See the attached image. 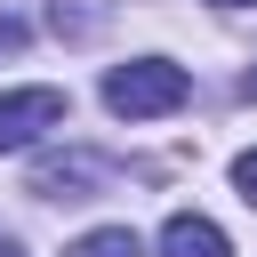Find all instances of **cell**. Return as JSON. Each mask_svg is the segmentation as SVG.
I'll return each mask as SVG.
<instances>
[{
  "mask_svg": "<svg viewBox=\"0 0 257 257\" xmlns=\"http://www.w3.org/2000/svg\"><path fill=\"white\" fill-rule=\"evenodd\" d=\"M193 96V80H185V64H169V56H137V64H112L104 72V104L120 112V120H161V112H177Z\"/></svg>",
  "mask_w": 257,
  "mask_h": 257,
  "instance_id": "1",
  "label": "cell"
},
{
  "mask_svg": "<svg viewBox=\"0 0 257 257\" xmlns=\"http://www.w3.org/2000/svg\"><path fill=\"white\" fill-rule=\"evenodd\" d=\"M48 128H64V88H8L0 96V153L40 145Z\"/></svg>",
  "mask_w": 257,
  "mask_h": 257,
  "instance_id": "2",
  "label": "cell"
},
{
  "mask_svg": "<svg viewBox=\"0 0 257 257\" xmlns=\"http://www.w3.org/2000/svg\"><path fill=\"white\" fill-rule=\"evenodd\" d=\"M161 257H233V241L209 225V217H193V209H177L169 225H161Z\"/></svg>",
  "mask_w": 257,
  "mask_h": 257,
  "instance_id": "4",
  "label": "cell"
},
{
  "mask_svg": "<svg viewBox=\"0 0 257 257\" xmlns=\"http://www.w3.org/2000/svg\"><path fill=\"white\" fill-rule=\"evenodd\" d=\"M249 96H257V72H249Z\"/></svg>",
  "mask_w": 257,
  "mask_h": 257,
  "instance_id": "10",
  "label": "cell"
},
{
  "mask_svg": "<svg viewBox=\"0 0 257 257\" xmlns=\"http://www.w3.org/2000/svg\"><path fill=\"white\" fill-rule=\"evenodd\" d=\"M233 185H241V201L257 209V153H241V161H233Z\"/></svg>",
  "mask_w": 257,
  "mask_h": 257,
  "instance_id": "6",
  "label": "cell"
},
{
  "mask_svg": "<svg viewBox=\"0 0 257 257\" xmlns=\"http://www.w3.org/2000/svg\"><path fill=\"white\" fill-rule=\"evenodd\" d=\"M104 185H112V161L104 153H64V161H40L32 169V193H48V201H88Z\"/></svg>",
  "mask_w": 257,
  "mask_h": 257,
  "instance_id": "3",
  "label": "cell"
},
{
  "mask_svg": "<svg viewBox=\"0 0 257 257\" xmlns=\"http://www.w3.org/2000/svg\"><path fill=\"white\" fill-rule=\"evenodd\" d=\"M217 8H249V0H217Z\"/></svg>",
  "mask_w": 257,
  "mask_h": 257,
  "instance_id": "9",
  "label": "cell"
},
{
  "mask_svg": "<svg viewBox=\"0 0 257 257\" xmlns=\"http://www.w3.org/2000/svg\"><path fill=\"white\" fill-rule=\"evenodd\" d=\"M64 257H145V241H137L128 225H96V233H80Z\"/></svg>",
  "mask_w": 257,
  "mask_h": 257,
  "instance_id": "5",
  "label": "cell"
},
{
  "mask_svg": "<svg viewBox=\"0 0 257 257\" xmlns=\"http://www.w3.org/2000/svg\"><path fill=\"white\" fill-rule=\"evenodd\" d=\"M16 48H24V24H16V16H0V56H16Z\"/></svg>",
  "mask_w": 257,
  "mask_h": 257,
  "instance_id": "7",
  "label": "cell"
},
{
  "mask_svg": "<svg viewBox=\"0 0 257 257\" xmlns=\"http://www.w3.org/2000/svg\"><path fill=\"white\" fill-rule=\"evenodd\" d=\"M0 257H24V249H16V241H0Z\"/></svg>",
  "mask_w": 257,
  "mask_h": 257,
  "instance_id": "8",
  "label": "cell"
}]
</instances>
